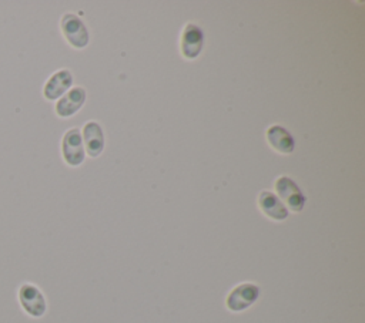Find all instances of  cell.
<instances>
[{
  "mask_svg": "<svg viewBox=\"0 0 365 323\" xmlns=\"http://www.w3.org/2000/svg\"><path fill=\"white\" fill-rule=\"evenodd\" d=\"M61 157L68 166H78L86 158L81 132L78 128H70L61 138Z\"/></svg>",
  "mask_w": 365,
  "mask_h": 323,
  "instance_id": "obj_4",
  "label": "cell"
},
{
  "mask_svg": "<svg viewBox=\"0 0 365 323\" xmlns=\"http://www.w3.org/2000/svg\"><path fill=\"white\" fill-rule=\"evenodd\" d=\"M258 208L267 218L272 221H284L289 213L287 206L281 202V199L271 191L259 192Z\"/></svg>",
  "mask_w": 365,
  "mask_h": 323,
  "instance_id": "obj_10",
  "label": "cell"
},
{
  "mask_svg": "<svg viewBox=\"0 0 365 323\" xmlns=\"http://www.w3.org/2000/svg\"><path fill=\"white\" fill-rule=\"evenodd\" d=\"M204 47V33L202 30L194 24L187 23L181 31L180 37V50L181 55L187 60H194L200 55Z\"/></svg>",
  "mask_w": 365,
  "mask_h": 323,
  "instance_id": "obj_6",
  "label": "cell"
},
{
  "mask_svg": "<svg viewBox=\"0 0 365 323\" xmlns=\"http://www.w3.org/2000/svg\"><path fill=\"white\" fill-rule=\"evenodd\" d=\"M259 296V287L255 283H240L227 296L225 306L231 312H242L252 306Z\"/></svg>",
  "mask_w": 365,
  "mask_h": 323,
  "instance_id": "obj_5",
  "label": "cell"
},
{
  "mask_svg": "<svg viewBox=\"0 0 365 323\" xmlns=\"http://www.w3.org/2000/svg\"><path fill=\"white\" fill-rule=\"evenodd\" d=\"M83 145L87 155L96 158L98 157L104 149V134L103 128L96 121H88L84 124L81 131Z\"/></svg>",
  "mask_w": 365,
  "mask_h": 323,
  "instance_id": "obj_9",
  "label": "cell"
},
{
  "mask_svg": "<svg viewBox=\"0 0 365 323\" xmlns=\"http://www.w3.org/2000/svg\"><path fill=\"white\" fill-rule=\"evenodd\" d=\"M86 102V90L83 87H71L61 98L56 101L54 111L60 118L73 117Z\"/></svg>",
  "mask_w": 365,
  "mask_h": 323,
  "instance_id": "obj_8",
  "label": "cell"
},
{
  "mask_svg": "<svg viewBox=\"0 0 365 323\" xmlns=\"http://www.w3.org/2000/svg\"><path fill=\"white\" fill-rule=\"evenodd\" d=\"M275 192L277 196L281 199V202L287 206L291 212H301L305 205V196L299 186L287 175H282L277 178L275 184Z\"/></svg>",
  "mask_w": 365,
  "mask_h": 323,
  "instance_id": "obj_3",
  "label": "cell"
},
{
  "mask_svg": "<svg viewBox=\"0 0 365 323\" xmlns=\"http://www.w3.org/2000/svg\"><path fill=\"white\" fill-rule=\"evenodd\" d=\"M60 30H61V34L64 36L66 41L71 47L81 50L88 46L90 33H88L84 21L74 13H64L61 16Z\"/></svg>",
  "mask_w": 365,
  "mask_h": 323,
  "instance_id": "obj_1",
  "label": "cell"
},
{
  "mask_svg": "<svg viewBox=\"0 0 365 323\" xmlns=\"http://www.w3.org/2000/svg\"><path fill=\"white\" fill-rule=\"evenodd\" d=\"M17 297H19V303H20L21 309L30 317L38 319V317L44 316V313L47 310V300L38 286L29 283V282L20 285Z\"/></svg>",
  "mask_w": 365,
  "mask_h": 323,
  "instance_id": "obj_2",
  "label": "cell"
},
{
  "mask_svg": "<svg viewBox=\"0 0 365 323\" xmlns=\"http://www.w3.org/2000/svg\"><path fill=\"white\" fill-rule=\"evenodd\" d=\"M73 87V73L67 68L54 71L43 85V97L48 101H57Z\"/></svg>",
  "mask_w": 365,
  "mask_h": 323,
  "instance_id": "obj_7",
  "label": "cell"
},
{
  "mask_svg": "<svg viewBox=\"0 0 365 323\" xmlns=\"http://www.w3.org/2000/svg\"><path fill=\"white\" fill-rule=\"evenodd\" d=\"M267 141L272 149L279 154H291L295 148V141L291 132L281 125H271L267 129Z\"/></svg>",
  "mask_w": 365,
  "mask_h": 323,
  "instance_id": "obj_11",
  "label": "cell"
}]
</instances>
